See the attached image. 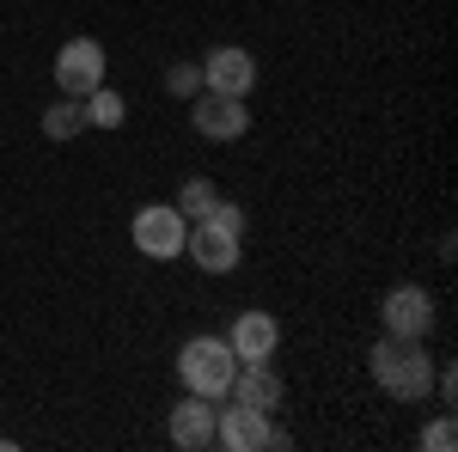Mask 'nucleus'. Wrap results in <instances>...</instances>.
<instances>
[{
    "mask_svg": "<svg viewBox=\"0 0 458 452\" xmlns=\"http://www.w3.org/2000/svg\"><path fill=\"white\" fill-rule=\"evenodd\" d=\"M367 367H373L379 391L403 397V404H416V397H428V391H434V361H428L422 337H386V343H373Z\"/></svg>",
    "mask_w": 458,
    "mask_h": 452,
    "instance_id": "1",
    "label": "nucleus"
},
{
    "mask_svg": "<svg viewBox=\"0 0 458 452\" xmlns=\"http://www.w3.org/2000/svg\"><path fill=\"white\" fill-rule=\"evenodd\" d=\"M239 233H245V214L233 209V202H220L214 214H202V220L183 233V251H190L208 276H226V269H239Z\"/></svg>",
    "mask_w": 458,
    "mask_h": 452,
    "instance_id": "2",
    "label": "nucleus"
},
{
    "mask_svg": "<svg viewBox=\"0 0 458 452\" xmlns=\"http://www.w3.org/2000/svg\"><path fill=\"white\" fill-rule=\"evenodd\" d=\"M177 373L196 397H226L233 391V373H239V354L226 337H190L177 348Z\"/></svg>",
    "mask_w": 458,
    "mask_h": 452,
    "instance_id": "3",
    "label": "nucleus"
},
{
    "mask_svg": "<svg viewBox=\"0 0 458 452\" xmlns=\"http://www.w3.org/2000/svg\"><path fill=\"white\" fill-rule=\"evenodd\" d=\"M183 233H190V220H183L172 202H147V209L135 214V226H129L135 251H141V257H159V263L183 251Z\"/></svg>",
    "mask_w": 458,
    "mask_h": 452,
    "instance_id": "4",
    "label": "nucleus"
},
{
    "mask_svg": "<svg viewBox=\"0 0 458 452\" xmlns=\"http://www.w3.org/2000/svg\"><path fill=\"white\" fill-rule=\"evenodd\" d=\"M55 80H62L68 98L98 92V86H105V43H98V37H73V43H62V55H55Z\"/></svg>",
    "mask_w": 458,
    "mask_h": 452,
    "instance_id": "5",
    "label": "nucleus"
},
{
    "mask_svg": "<svg viewBox=\"0 0 458 452\" xmlns=\"http://www.w3.org/2000/svg\"><path fill=\"white\" fill-rule=\"evenodd\" d=\"M214 447H226V452H263V447H269V410H250V404L214 410Z\"/></svg>",
    "mask_w": 458,
    "mask_h": 452,
    "instance_id": "6",
    "label": "nucleus"
},
{
    "mask_svg": "<svg viewBox=\"0 0 458 452\" xmlns=\"http://www.w3.org/2000/svg\"><path fill=\"white\" fill-rule=\"evenodd\" d=\"M190 116H196V129H202L208 141H239L250 129L245 98H226V92H208V86L196 92V110H190Z\"/></svg>",
    "mask_w": 458,
    "mask_h": 452,
    "instance_id": "7",
    "label": "nucleus"
},
{
    "mask_svg": "<svg viewBox=\"0 0 458 452\" xmlns=\"http://www.w3.org/2000/svg\"><path fill=\"white\" fill-rule=\"evenodd\" d=\"M379 318H386V337H428L434 330V300L422 287H391Z\"/></svg>",
    "mask_w": 458,
    "mask_h": 452,
    "instance_id": "8",
    "label": "nucleus"
},
{
    "mask_svg": "<svg viewBox=\"0 0 458 452\" xmlns=\"http://www.w3.org/2000/svg\"><path fill=\"white\" fill-rule=\"evenodd\" d=\"M250 80H257V62H250L245 49H208V62H202V86L208 92H226V98H245Z\"/></svg>",
    "mask_w": 458,
    "mask_h": 452,
    "instance_id": "9",
    "label": "nucleus"
},
{
    "mask_svg": "<svg viewBox=\"0 0 458 452\" xmlns=\"http://www.w3.org/2000/svg\"><path fill=\"white\" fill-rule=\"evenodd\" d=\"M226 343H233L239 361H269L276 343H282V324H276V312H239L233 330H226Z\"/></svg>",
    "mask_w": 458,
    "mask_h": 452,
    "instance_id": "10",
    "label": "nucleus"
},
{
    "mask_svg": "<svg viewBox=\"0 0 458 452\" xmlns=\"http://www.w3.org/2000/svg\"><path fill=\"white\" fill-rule=\"evenodd\" d=\"M233 404L282 410V373H276L269 361H239V373H233Z\"/></svg>",
    "mask_w": 458,
    "mask_h": 452,
    "instance_id": "11",
    "label": "nucleus"
},
{
    "mask_svg": "<svg viewBox=\"0 0 458 452\" xmlns=\"http://www.w3.org/2000/svg\"><path fill=\"white\" fill-rule=\"evenodd\" d=\"M172 440L177 447H190V452H202V447H214V397H183L172 410Z\"/></svg>",
    "mask_w": 458,
    "mask_h": 452,
    "instance_id": "12",
    "label": "nucleus"
},
{
    "mask_svg": "<svg viewBox=\"0 0 458 452\" xmlns=\"http://www.w3.org/2000/svg\"><path fill=\"white\" fill-rule=\"evenodd\" d=\"M80 129H86V105H80V98H62V105L43 110V135L49 141H73Z\"/></svg>",
    "mask_w": 458,
    "mask_h": 452,
    "instance_id": "13",
    "label": "nucleus"
},
{
    "mask_svg": "<svg viewBox=\"0 0 458 452\" xmlns=\"http://www.w3.org/2000/svg\"><path fill=\"white\" fill-rule=\"evenodd\" d=\"M214 209H220V190H214L208 177H190L183 196H177V214H183V220H202V214H214Z\"/></svg>",
    "mask_w": 458,
    "mask_h": 452,
    "instance_id": "14",
    "label": "nucleus"
},
{
    "mask_svg": "<svg viewBox=\"0 0 458 452\" xmlns=\"http://www.w3.org/2000/svg\"><path fill=\"white\" fill-rule=\"evenodd\" d=\"M80 105H86V123H98V129H123V116H129V110H123V98H116L110 86H98V92H86Z\"/></svg>",
    "mask_w": 458,
    "mask_h": 452,
    "instance_id": "15",
    "label": "nucleus"
},
{
    "mask_svg": "<svg viewBox=\"0 0 458 452\" xmlns=\"http://www.w3.org/2000/svg\"><path fill=\"white\" fill-rule=\"evenodd\" d=\"M165 92L172 98H196L202 92V62H172L165 68Z\"/></svg>",
    "mask_w": 458,
    "mask_h": 452,
    "instance_id": "16",
    "label": "nucleus"
},
{
    "mask_svg": "<svg viewBox=\"0 0 458 452\" xmlns=\"http://www.w3.org/2000/svg\"><path fill=\"white\" fill-rule=\"evenodd\" d=\"M458 447V428H453V416H440L434 428H422V452H453Z\"/></svg>",
    "mask_w": 458,
    "mask_h": 452,
    "instance_id": "17",
    "label": "nucleus"
}]
</instances>
